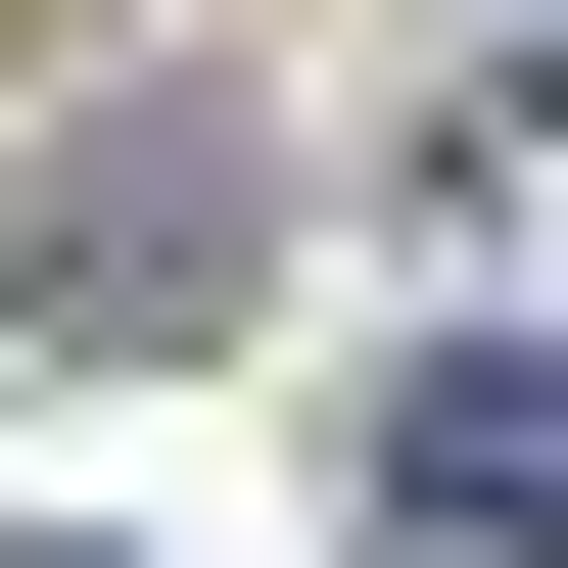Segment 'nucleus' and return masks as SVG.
I'll return each mask as SVG.
<instances>
[{"instance_id":"1","label":"nucleus","mask_w":568,"mask_h":568,"mask_svg":"<svg viewBox=\"0 0 568 568\" xmlns=\"http://www.w3.org/2000/svg\"><path fill=\"white\" fill-rule=\"evenodd\" d=\"M379 568H568V332H426L379 379Z\"/></svg>"},{"instance_id":"2","label":"nucleus","mask_w":568,"mask_h":568,"mask_svg":"<svg viewBox=\"0 0 568 568\" xmlns=\"http://www.w3.org/2000/svg\"><path fill=\"white\" fill-rule=\"evenodd\" d=\"M0 568H95V521H0Z\"/></svg>"}]
</instances>
